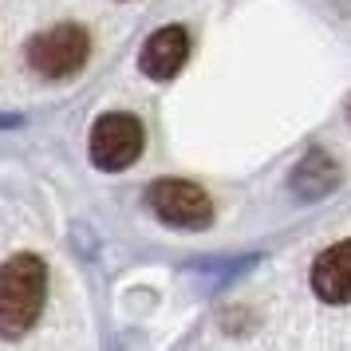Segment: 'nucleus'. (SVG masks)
Here are the masks:
<instances>
[{"label": "nucleus", "instance_id": "20e7f679", "mask_svg": "<svg viewBox=\"0 0 351 351\" xmlns=\"http://www.w3.org/2000/svg\"><path fill=\"white\" fill-rule=\"evenodd\" d=\"M143 154V123L127 111H111L103 114L91 127V162L99 170H127L130 162Z\"/></svg>", "mask_w": 351, "mask_h": 351}, {"label": "nucleus", "instance_id": "f257e3e1", "mask_svg": "<svg viewBox=\"0 0 351 351\" xmlns=\"http://www.w3.org/2000/svg\"><path fill=\"white\" fill-rule=\"evenodd\" d=\"M48 296V269L32 253H16L0 265V335L20 339V335L40 319Z\"/></svg>", "mask_w": 351, "mask_h": 351}, {"label": "nucleus", "instance_id": "39448f33", "mask_svg": "<svg viewBox=\"0 0 351 351\" xmlns=\"http://www.w3.org/2000/svg\"><path fill=\"white\" fill-rule=\"evenodd\" d=\"M190 60V36L182 24H166L158 32L146 36L143 51H138V67H143L146 80H174L178 71Z\"/></svg>", "mask_w": 351, "mask_h": 351}, {"label": "nucleus", "instance_id": "7ed1b4c3", "mask_svg": "<svg viewBox=\"0 0 351 351\" xmlns=\"http://www.w3.org/2000/svg\"><path fill=\"white\" fill-rule=\"evenodd\" d=\"M146 206L174 229H206L213 221V202L202 186L186 178H162L146 190Z\"/></svg>", "mask_w": 351, "mask_h": 351}, {"label": "nucleus", "instance_id": "6e6552de", "mask_svg": "<svg viewBox=\"0 0 351 351\" xmlns=\"http://www.w3.org/2000/svg\"><path fill=\"white\" fill-rule=\"evenodd\" d=\"M348 119H351V99H348Z\"/></svg>", "mask_w": 351, "mask_h": 351}, {"label": "nucleus", "instance_id": "423d86ee", "mask_svg": "<svg viewBox=\"0 0 351 351\" xmlns=\"http://www.w3.org/2000/svg\"><path fill=\"white\" fill-rule=\"evenodd\" d=\"M312 288L328 304H351V241L324 249L312 265Z\"/></svg>", "mask_w": 351, "mask_h": 351}, {"label": "nucleus", "instance_id": "f03ea898", "mask_svg": "<svg viewBox=\"0 0 351 351\" xmlns=\"http://www.w3.org/2000/svg\"><path fill=\"white\" fill-rule=\"evenodd\" d=\"M87 56H91V36L80 24H56L48 32L32 36L28 44V64L44 80H71L75 71H83Z\"/></svg>", "mask_w": 351, "mask_h": 351}, {"label": "nucleus", "instance_id": "0eeeda50", "mask_svg": "<svg viewBox=\"0 0 351 351\" xmlns=\"http://www.w3.org/2000/svg\"><path fill=\"white\" fill-rule=\"evenodd\" d=\"M335 182H339V166H335L324 150L304 154V162L292 170V193L304 197V202H316V197H324V193H332Z\"/></svg>", "mask_w": 351, "mask_h": 351}]
</instances>
